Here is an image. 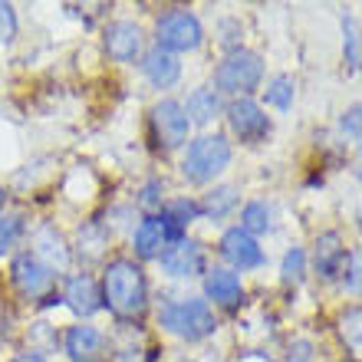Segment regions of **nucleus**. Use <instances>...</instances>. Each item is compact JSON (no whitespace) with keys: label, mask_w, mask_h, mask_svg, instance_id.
<instances>
[{"label":"nucleus","mask_w":362,"mask_h":362,"mask_svg":"<svg viewBox=\"0 0 362 362\" xmlns=\"http://www.w3.org/2000/svg\"><path fill=\"white\" fill-rule=\"evenodd\" d=\"M181 109H185L191 125H211L221 112H224V103H221V95L211 86H198L188 93V99L181 103Z\"/></svg>","instance_id":"a211bd4d"},{"label":"nucleus","mask_w":362,"mask_h":362,"mask_svg":"<svg viewBox=\"0 0 362 362\" xmlns=\"http://www.w3.org/2000/svg\"><path fill=\"white\" fill-rule=\"evenodd\" d=\"M290 362H313V359H310V346L296 343V349H290Z\"/></svg>","instance_id":"7c9ffc66"},{"label":"nucleus","mask_w":362,"mask_h":362,"mask_svg":"<svg viewBox=\"0 0 362 362\" xmlns=\"http://www.w3.org/2000/svg\"><path fill=\"white\" fill-rule=\"evenodd\" d=\"M356 178L362 181V142H359V162H356Z\"/></svg>","instance_id":"473e14b6"},{"label":"nucleus","mask_w":362,"mask_h":362,"mask_svg":"<svg viewBox=\"0 0 362 362\" xmlns=\"http://www.w3.org/2000/svg\"><path fill=\"white\" fill-rule=\"evenodd\" d=\"M158 264H162V270L168 276H175V280H191V276L204 274V247H201L198 240L181 238L162 250Z\"/></svg>","instance_id":"9d476101"},{"label":"nucleus","mask_w":362,"mask_h":362,"mask_svg":"<svg viewBox=\"0 0 362 362\" xmlns=\"http://www.w3.org/2000/svg\"><path fill=\"white\" fill-rule=\"evenodd\" d=\"M343 53L349 69H362V37L353 13H343Z\"/></svg>","instance_id":"b1692460"},{"label":"nucleus","mask_w":362,"mask_h":362,"mask_svg":"<svg viewBox=\"0 0 362 362\" xmlns=\"http://www.w3.org/2000/svg\"><path fill=\"white\" fill-rule=\"evenodd\" d=\"M293 95H296L293 76L280 73V76H274L267 83V89H264V103H267L270 109H276V112H286V109L293 105Z\"/></svg>","instance_id":"5701e85b"},{"label":"nucleus","mask_w":362,"mask_h":362,"mask_svg":"<svg viewBox=\"0 0 362 362\" xmlns=\"http://www.w3.org/2000/svg\"><path fill=\"white\" fill-rule=\"evenodd\" d=\"M103 306H109L119 320H139L148 310V280L135 260L119 257L105 267Z\"/></svg>","instance_id":"f257e3e1"},{"label":"nucleus","mask_w":362,"mask_h":362,"mask_svg":"<svg viewBox=\"0 0 362 362\" xmlns=\"http://www.w3.org/2000/svg\"><path fill=\"white\" fill-rule=\"evenodd\" d=\"M155 40L168 53H194L204 43V27L191 10L172 7L155 20Z\"/></svg>","instance_id":"39448f33"},{"label":"nucleus","mask_w":362,"mask_h":362,"mask_svg":"<svg viewBox=\"0 0 362 362\" xmlns=\"http://www.w3.org/2000/svg\"><path fill=\"white\" fill-rule=\"evenodd\" d=\"M10 362H47V359H43L40 353H20L17 359H10Z\"/></svg>","instance_id":"2f4dec72"},{"label":"nucleus","mask_w":362,"mask_h":362,"mask_svg":"<svg viewBox=\"0 0 362 362\" xmlns=\"http://www.w3.org/2000/svg\"><path fill=\"white\" fill-rule=\"evenodd\" d=\"M336 329H339V339L346 343V349L362 359V306H346L336 320Z\"/></svg>","instance_id":"aec40b11"},{"label":"nucleus","mask_w":362,"mask_h":362,"mask_svg":"<svg viewBox=\"0 0 362 362\" xmlns=\"http://www.w3.org/2000/svg\"><path fill=\"white\" fill-rule=\"evenodd\" d=\"M339 129H343L349 139H359L362 142V103H353L339 119Z\"/></svg>","instance_id":"cd10ccee"},{"label":"nucleus","mask_w":362,"mask_h":362,"mask_svg":"<svg viewBox=\"0 0 362 362\" xmlns=\"http://www.w3.org/2000/svg\"><path fill=\"white\" fill-rule=\"evenodd\" d=\"M142 27L132 23V20H115L105 27V53L115 63H135L139 53H142Z\"/></svg>","instance_id":"f8f14e48"},{"label":"nucleus","mask_w":362,"mask_h":362,"mask_svg":"<svg viewBox=\"0 0 362 362\" xmlns=\"http://www.w3.org/2000/svg\"><path fill=\"white\" fill-rule=\"evenodd\" d=\"M224 119H228L230 132L238 135L240 142H247V145H260L270 132H274L270 115L264 112V105L254 103L250 95L247 99H230V103L224 105Z\"/></svg>","instance_id":"423d86ee"},{"label":"nucleus","mask_w":362,"mask_h":362,"mask_svg":"<svg viewBox=\"0 0 362 362\" xmlns=\"http://www.w3.org/2000/svg\"><path fill=\"white\" fill-rule=\"evenodd\" d=\"M33 244H37V250H33V257H40L49 270L66 267V264H69L66 240H63V234H59L57 228H49V224H43V228H40L37 234H33Z\"/></svg>","instance_id":"6ab92c4d"},{"label":"nucleus","mask_w":362,"mask_h":362,"mask_svg":"<svg viewBox=\"0 0 362 362\" xmlns=\"http://www.w3.org/2000/svg\"><path fill=\"white\" fill-rule=\"evenodd\" d=\"M158 191H162V185H158V181H148V185L142 188V198H139V204H142V208H148V211L162 208V198H158Z\"/></svg>","instance_id":"c756f323"},{"label":"nucleus","mask_w":362,"mask_h":362,"mask_svg":"<svg viewBox=\"0 0 362 362\" xmlns=\"http://www.w3.org/2000/svg\"><path fill=\"white\" fill-rule=\"evenodd\" d=\"M188 132H191V122L178 99H162V103L152 105V135L158 148L175 152V148H181L188 142Z\"/></svg>","instance_id":"0eeeda50"},{"label":"nucleus","mask_w":362,"mask_h":362,"mask_svg":"<svg viewBox=\"0 0 362 362\" xmlns=\"http://www.w3.org/2000/svg\"><path fill=\"white\" fill-rule=\"evenodd\" d=\"M63 300L76 316H93L99 306H103V290L95 286V280L89 274H76L66 280V290H63Z\"/></svg>","instance_id":"2eb2a0df"},{"label":"nucleus","mask_w":362,"mask_h":362,"mask_svg":"<svg viewBox=\"0 0 362 362\" xmlns=\"http://www.w3.org/2000/svg\"><path fill=\"white\" fill-rule=\"evenodd\" d=\"M359 221H362V214H359Z\"/></svg>","instance_id":"f704fd0d"},{"label":"nucleus","mask_w":362,"mask_h":362,"mask_svg":"<svg viewBox=\"0 0 362 362\" xmlns=\"http://www.w3.org/2000/svg\"><path fill=\"white\" fill-rule=\"evenodd\" d=\"M346 260H349V250H346L343 238H339V230H323L320 238H316V247H313V270L320 280L326 284H333L339 280L346 270Z\"/></svg>","instance_id":"9b49d317"},{"label":"nucleus","mask_w":362,"mask_h":362,"mask_svg":"<svg viewBox=\"0 0 362 362\" xmlns=\"http://www.w3.org/2000/svg\"><path fill=\"white\" fill-rule=\"evenodd\" d=\"M339 280H343V286L353 296H362V247L349 250V260H346V270Z\"/></svg>","instance_id":"a878e982"},{"label":"nucleus","mask_w":362,"mask_h":362,"mask_svg":"<svg viewBox=\"0 0 362 362\" xmlns=\"http://www.w3.org/2000/svg\"><path fill=\"white\" fill-rule=\"evenodd\" d=\"M10 280H13V286H17L27 300H40V296H47L49 290L57 286V274L40 257H33V254H20V257L10 264Z\"/></svg>","instance_id":"6e6552de"},{"label":"nucleus","mask_w":362,"mask_h":362,"mask_svg":"<svg viewBox=\"0 0 362 362\" xmlns=\"http://www.w3.org/2000/svg\"><path fill=\"white\" fill-rule=\"evenodd\" d=\"M20 234H23V218H20V214H4V218H0V257L17 244Z\"/></svg>","instance_id":"bb28decb"},{"label":"nucleus","mask_w":362,"mask_h":362,"mask_svg":"<svg viewBox=\"0 0 362 362\" xmlns=\"http://www.w3.org/2000/svg\"><path fill=\"white\" fill-rule=\"evenodd\" d=\"M4 201H7V194H4V188H0V211H4Z\"/></svg>","instance_id":"72a5a7b5"},{"label":"nucleus","mask_w":362,"mask_h":362,"mask_svg":"<svg viewBox=\"0 0 362 362\" xmlns=\"http://www.w3.org/2000/svg\"><path fill=\"white\" fill-rule=\"evenodd\" d=\"M158 323H162L165 333L178 336V339H188V343H198V339L214 336L218 316H214V310H211V303L204 296H181V300L162 303Z\"/></svg>","instance_id":"f03ea898"},{"label":"nucleus","mask_w":362,"mask_h":362,"mask_svg":"<svg viewBox=\"0 0 362 362\" xmlns=\"http://www.w3.org/2000/svg\"><path fill=\"white\" fill-rule=\"evenodd\" d=\"M264 79V57L254 49H234L214 69V93L230 99H247Z\"/></svg>","instance_id":"20e7f679"},{"label":"nucleus","mask_w":362,"mask_h":362,"mask_svg":"<svg viewBox=\"0 0 362 362\" xmlns=\"http://www.w3.org/2000/svg\"><path fill=\"white\" fill-rule=\"evenodd\" d=\"M132 247L135 254L142 260H155L162 257V250L168 247V234H165V224H162V214H148V218L135 228L132 234Z\"/></svg>","instance_id":"f3484780"},{"label":"nucleus","mask_w":362,"mask_h":362,"mask_svg":"<svg viewBox=\"0 0 362 362\" xmlns=\"http://www.w3.org/2000/svg\"><path fill=\"white\" fill-rule=\"evenodd\" d=\"M230 158H234V148H230L228 135L221 132H204L198 139H191L188 148H185V158H181V175L191 181V185H208L218 175L228 172Z\"/></svg>","instance_id":"7ed1b4c3"},{"label":"nucleus","mask_w":362,"mask_h":362,"mask_svg":"<svg viewBox=\"0 0 362 362\" xmlns=\"http://www.w3.org/2000/svg\"><path fill=\"white\" fill-rule=\"evenodd\" d=\"M66 356L73 362H103L105 336L95 326H73L66 333Z\"/></svg>","instance_id":"dca6fc26"},{"label":"nucleus","mask_w":362,"mask_h":362,"mask_svg":"<svg viewBox=\"0 0 362 362\" xmlns=\"http://www.w3.org/2000/svg\"><path fill=\"white\" fill-rule=\"evenodd\" d=\"M240 230H247L250 238H257V234H267L274 228V211H270L267 201H247L244 208H240Z\"/></svg>","instance_id":"412c9836"},{"label":"nucleus","mask_w":362,"mask_h":362,"mask_svg":"<svg viewBox=\"0 0 362 362\" xmlns=\"http://www.w3.org/2000/svg\"><path fill=\"white\" fill-rule=\"evenodd\" d=\"M204 300H211L221 310H238L244 303V284L230 267L204 270Z\"/></svg>","instance_id":"ddd939ff"},{"label":"nucleus","mask_w":362,"mask_h":362,"mask_svg":"<svg viewBox=\"0 0 362 362\" xmlns=\"http://www.w3.org/2000/svg\"><path fill=\"white\" fill-rule=\"evenodd\" d=\"M238 188L234 185H218V188H211L201 201V214H208V218H224L230 211L238 208Z\"/></svg>","instance_id":"4be33fe9"},{"label":"nucleus","mask_w":362,"mask_h":362,"mask_svg":"<svg viewBox=\"0 0 362 362\" xmlns=\"http://www.w3.org/2000/svg\"><path fill=\"white\" fill-rule=\"evenodd\" d=\"M280 280L284 284L300 286L306 280V250L303 247H290L280 260Z\"/></svg>","instance_id":"393cba45"},{"label":"nucleus","mask_w":362,"mask_h":362,"mask_svg":"<svg viewBox=\"0 0 362 362\" xmlns=\"http://www.w3.org/2000/svg\"><path fill=\"white\" fill-rule=\"evenodd\" d=\"M218 250L234 270H257V267H264V260H267L264 257V247L257 244V238H250L247 230H240V228L224 230Z\"/></svg>","instance_id":"1a4fd4ad"},{"label":"nucleus","mask_w":362,"mask_h":362,"mask_svg":"<svg viewBox=\"0 0 362 362\" xmlns=\"http://www.w3.org/2000/svg\"><path fill=\"white\" fill-rule=\"evenodd\" d=\"M142 73H145V79H148L155 89H172L175 83L181 79V63H178L175 53L155 47V49H148V53L142 57Z\"/></svg>","instance_id":"4468645a"},{"label":"nucleus","mask_w":362,"mask_h":362,"mask_svg":"<svg viewBox=\"0 0 362 362\" xmlns=\"http://www.w3.org/2000/svg\"><path fill=\"white\" fill-rule=\"evenodd\" d=\"M17 37V13L10 4H0V43H10Z\"/></svg>","instance_id":"c85d7f7f"}]
</instances>
